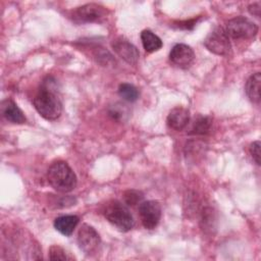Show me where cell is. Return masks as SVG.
Returning <instances> with one entry per match:
<instances>
[{"instance_id": "4fadbf2b", "label": "cell", "mask_w": 261, "mask_h": 261, "mask_svg": "<svg viewBox=\"0 0 261 261\" xmlns=\"http://www.w3.org/2000/svg\"><path fill=\"white\" fill-rule=\"evenodd\" d=\"M80 218L76 215H63L54 220V227L64 236H70L76 227Z\"/></svg>"}, {"instance_id": "44dd1931", "label": "cell", "mask_w": 261, "mask_h": 261, "mask_svg": "<svg viewBox=\"0 0 261 261\" xmlns=\"http://www.w3.org/2000/svg\"><path fill=\"white\" fill-rule=\"evenodd\" d=\"M260 147L261 144L259 141H255L250 145V153L253 160L256 162L257 165H260Z\"/></svg>"}, {"instance_id": "7402d4cb", "label": "cell", "mask_w": 261, "mask_h": 261, "mask_svg": "<svg viewBox=\"0 0 261 261\" xmlns=\"http://www.w3.org/2000/svg\"><path fill=\"white\" fill-rule=\"evenodd\" d=\"M260 11H261V3L260 2L253 3L249 6V12L256 17H260Z\"/></svg>"}, {"instance_id": "3957f363", "label": "cell", "mask_w": 261, "mask_h": 261, "mask_svg": "<svg viewBox=\"0 0 261 261\" xmlns=\"http://www.w3.org/2000/svg\"><path fill=\"white\" fill-rule=\"evenodd\" d=\"M105 218L120 231H128L134 227L135 221L127 207L119 201L108 202L103 210Z\"/></svg>"}, {"instance_id": "7a4b0ae2", "label": "cell", "mask_w": 261, "mask_h": 261, "mask_svg": "<svg viewBox=\"0 0 261 261\" xmlns=\"http://www.w3.org/2000/svg\"><path fill=\"white\" fill-rule=\"evenodd\" d=\"M47 179L50 186L60 192H71L77 182V178L71 167L64 161L54 162L47 171Z\"/></svg>"}, {"instance_id": "8fae6325", "label": "cell", "mask_w": 261, "mask_h": 261, "mask_svg": "<svg viewBox=\"0 0 261 261\" xmlns=\"http://www.w3.org/2000/svg\"><path fill=\"white\" fill-rule=\"evenodd\" d=\"M190 121V111L181 106L175 107L170 110L167 115L166 122L170 128L175 130H181Z\"/></svg>"}, {"instance_id": "ac0fdd59", "label": "cell", "mask_w": 261, "mask_h": 261, "mask_svg": "<svg viewBox=\"0 0 261 261\" xmlns=\"http://www.w3.org/2000/svg\"><path fill=\"white\" fill-rule=\"evenodd\" d=\"M108 114L112 119L121 120L127 115V109L124 105H122L120 103H116L109 107Z\"/></svg>"}, {"instance_id": "52a82bcc", "label": "cell", "mask_w": 261, "mask_h": 261, "mask_svg": "<svg viewBox=\"0 0 261 261\" xmlns=\"http://www.w3.org/2000/svg\"><path fill=\"white\" fill-rule=\"evenodd\" d=\"M139 214L143 226L147 229H154L161 218V206L154 200L144 201L140 203Z\"/></svg>"}, {"instance_id": "ba28073f", "label": "cell", "mask_w": 261, "mask_h": 261, "mask_svg": "<svg viewBox=\"0 0 261 261\" xmlns=\"http://www.w3.org/2000/svg\"><path fill=\"white\" fill-rule=\"evenodd\" d=\"M106 12L107 10L105 7L99 4L88 3L77 7L73 11V18L82 22H93L103 18L106 15Z\"/></svg>"}, {"instance_id": "5b68a950", "label": "cell", "mask_w": 261, "mask_h": 261, "mask_svg": "<svg viewBox=\"0 0 261 261\" xmlns=\"http://www.w3.org/2000/svg\"><path fill=\"white\" fill-rule=\"evenodd\" d=\"M77 244L86 255L92 256L98 253L101 246V239L93 226L84 223L77 232Z\"/></svg>"}, {"instance_id": "e0dca14e", "label": "cell", "mask_w": 261, "mask_h": 261, "mask_svg": "<svg viewBox=\"0 0 261 261\" xmlns=\"http://www.w3.org/2000/svg\"><path fill=\"white\" fill-rule=\"evenodd\" d=\"M118 94L123 100L127 102H135L139 98V90L135 86L127 83L119 85Z\"/></svg>"}, {"instance_id": "ffe728a7", "label": "cell", "mask_w": 261, "mask_h": 261, "mask_svg": "<svg viewBox=\"0 0 261 261\" xmlns=\"http://www.w3.org/2000/svg\"><path fill=\"white\" fill-rule=\"evenodd\" d=\"M49 259L50 260H68L71 259L66 252L59 246L54 245L49 249Z\"/></svg>"}, {"instance_id": "5bb4252c", "label": "cell", "mask_w": 261, "mask_h": 261, "mask_svg": "<svg viewBox=\"0 0 261 261\" xmlns=\"http://www.w3.org/2000/svg\"><path fill=\"white\" fill-rule=\"evenodd\" d=\"M260 88H261V74L256 72L252 74L246 82L245 91L248 98L255 104L260 103Z\"/></svg>"}, {"instance_id": "7c38bea8", "label": "cell", "mask_w": 261, "mask_h": 261, "mask_svg": "<svg viewBox=\"0 0 261 261\" xmlns=\"http://www.w3.org/2000/svg\"><path fill=\"white\" fill-rule=\"evenodd\" d=\"M1 113L3 117L12 122L21 124L25 122V116L18 106L10 99H6L1 103Z\"/></svg>"}, {"instance_id": "9c48e42d", "label": "cell", "mask_w": 261, "mask_h": 261, "mask_svg": "<svg viewBox=\"0 0 261 261\" xmlns=\"http://www.w3.org/2000/svg\"><path fill=\"white\" fill-rule=\"evenodd\" d=\"M112 48L115 53L122 58L125 62L129 64H136L139 60L140 54L135 45H133L128 40L118 37L112 42Z\"/></svg>"}, {"instance_id": "277c9868", "label": "cell", "mask_w": 261, "mask_h": 261, "mask_svg": "<svg viewBox=\"0 0 261 261\" xmlns=\"http://www.w3.org/2000/svg\"><path fill=\"white\" fill-rule=\"evenodd\" d=\"M226 33L232 39H251L258 33V27L249 18L237 16L227 21Z\"/></svg>"}, {"instance_id": "8992f818", "label": "cell", "mask_w": 261, "mask_h": 261, "mask_svg": "<svg viewBox=\"0 0 261 261\" xmlns=\"http://www.w3.org/2000/svg\"><path fill=\"white\" fill-rule=\"evenodd\" d=\"M205 47L212 53L217 55H228L230 52L229 37L225 29L218 27L214 29L204 41Z\"/></svg>"}, {"instance_id": "30bf717a", "label": "cell", "mask_w": 261, "mask_h": 261, "mask_svg": "<svg viewBox=\"0 0 261 261\" xmlns=\"http://www.w3.org/2000/svg\"><path fill=\"white\" fill-rule=\"evenodd\" d=\"M195 58L193 49L186 44L174 45L169 53L170 61L180 67L189 66Z\"/></svg>"}, {"instance_id": "9a60e30c", "label": "cell", "mask_w": 261, "mask_h": 261, "mask_svg": "<svg viewBox=\"0 0 261 261\" xmlns=\"http://www.w3.org/2000/svg\"><path fill=\"white\" fill-rule=\"evenodd\" d=\"M141 40L145 51L152 53L162 47L161 39L150 30H144L141 33Z\"/></svg>"}, {"instance_id": "6da1fadb", "label": "cell", "mask_w": 261, "mask_h": 261, "mask_svg": "<svg viewBox=\"0 0 261 261\" xmlns=\"http://www.w3.org/2000/svg\"><path fill=\"white\" fill-rule=\"evenodd\" d=\"M34 106L38 113L47 120L57 119L62 112L60 99L47 84H45L35 96Z\"/></svg>"}, {"instance_id": "2e32d148", "label": "cell", "mask_w": 261, "mask_h": 261, "mask_svg": "<svg viewBox=\"0 0 261 261\" xmlns=\"http://www.w3.org/2000/svg\"><path fill=\"white\" fill-rule=\"evenodd\" d=\"M211 124H212V120H211L210 117L199 115L194 120L190 134L200 135V136L206 135L210 132Z\"/></svg>"}, {"instance_id": "d6986e66", "label": "cell", "mask_w": 261, "mask_h": 261, "mask_svg": "<svg viewBox=\"0 0 261 261\" xmlns=\"http://www.w3.org/2000/svg\"><path fill=\"white\" fill-rule=\"evenodd\" d=\"M123 198H124V202L127 205L134 206V205L141 203V201L143 199V194L137 190H128L124 193Z\"/></svg>"}]
</instances>
